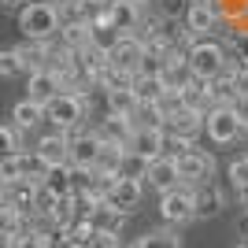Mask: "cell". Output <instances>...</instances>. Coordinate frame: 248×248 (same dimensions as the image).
Instances as JSON below:
<instances>
[{
  "instance_id": "cell-46",
  "label": "cell",
  "mask_w": 248,
  "mask_h": 248,
  "mask_svg": "<svg viewBox=\"0 0 248 248\" xmlns=\"http://www.w3.org/2000/svg\"><path fill=\"white\" fill-rule=\"evenodd\" d=\"M56 248H71V245H56Z\"/></svg>"
},
{
  "instance_id": "cell-41",
  "label": "cell",
  "mask_w": 248,
  "mask_h": 248,
  "mask_svg": "<svg viewBox=\"0 0 248 248\" xmlns=\"http://www.w3.org/2000/svg\"><path fill=\"white\" fill-rule=\"evenodd\" d=\"M237 207H241V211H248V189H245V193H237Z\"/></svg>"
},
{
  "instance_id": "cell-38",
  "label": "cell",
  "mask_w": 248,
  "mask_h": 248,
  "mask_svg": "<svg viewBox=\"0 0 248 248\" xmlns=\"http://www.w3.org/2000/svg\"><path fill=\"white\" fill-rule=\"evenodd\" d=\"M237 233H241V241H248V211L237 215Z\"/></svg>"
},
{
  "instance_id": "cell-22",
  "label": "cell",
  "mask_w": 248,
  "mask_h": 248,
  "mask_svg": "<svg viewBox=\"0 0 248 248\" xmlns=\"http://www.w3.org/2000/svg\"><path fill=\"white\" fill-rule=\"evenodd\" d=\"M15 48H19V56H22V71L26 74L45 71L48 60H52V41H22V45H15Z\"/></svg>"
},
{
  "instance_id": "cell-44",
  "label": "cell",
  "mask_w": 248,
  "mask_h": 248,
  "mask_svg": "<svg viewBox=\"0 0 248 248\" xmlns=\"http://www.w3.org/2000/svg\"><path fill=\"white\" fill-rule=\"evenodd\" d=\"M4 186H8V182H4V174H0V197H4Z\"/></svg>"
},
{
  "instance_id": "cell-4",
  "label": "cell",
  "mask_w": 248,
  "mask_h": 248,
  "mask_svg": "<svg viewBox=\"0 0 248 248\" xmlns=\"http://www.w3.org/2000/svg\"><path fill=\"white\" fill-rule=\"evenodd\" d=\"M245 134H248V130H245V123H241V115H237L233 104H215V108H207V111H204V137L215 148L237 145Z\"/></svg>"
},
{
  "instance_id": "cell-2",
  "label": "cell",
  "mask_w": 248,
  "mask_h": 248,
  "mask_svg": "<svg viewBox=\"0 0 248 248\" xmlns=\"http://www.w3.org/2000/svg\"><path fill=\"white\" fill-rule=\"evenodd\" d=\"M19 30L26 41H56L63 30V11L52 0H30L19 8Z\"/></svg>"
},
{
  "instance_id": "cell-15",
  "label": "cell",
  "mask_w": 248,
  "mask_h": 248,
  "mask_svg": "<svg viewBox=\"0 0 248 248\" xmlns=\"http://www.w3.org/2000/svg\"><path fill=\"white\" fill-rule=\"evenodd\" d=\"M93 130H96V137H100L104 145H123L126 148V145H130V137H134V119H130V115L108 111Z\"/></svg>"
},
{
  "instance_id": "cell-27",
  "label": "cell",
  "mask_w": 248,
  "mask_h": 248,
  "mask_svg": "<svg viewBox=\"0 0 248 248\" xmlns=\"http://www.w3.org/2000/svg\"><path fill=\"white\" fill-rule=\"evenodd\" d=\"M104 100H108V111H115V115H134L137 111L134 85L130 89H104Z\"/></svg>"
},
{
  "instance_id": "cell-29",
  "label": "cell",
  "mask_w": 248,
  "mask_h": 248,
  "mask_svg": "<svg viewBox=\"0 0 248 248\" xmlns=\"http://www.w3.org/2000/svg\"><path fill=\"white\" fill-rule=\"evenodd\" d=\"M126 159V148L123 145H104L100 148V159H96V170H104V174H115L119 178V167H123Z\"/></svg>"
},
{
  "instance_id": "cell-9",
  "label": "cell",
  "mask_w": 248,
  "mask_h": 248,
  "mask_svg": "<svg viewBox=\"0 0 248 248\" xmlns=\"http://www.w3.org/2000/svg\"><path fill=\"white\" fill-rule=\"evenodd\" d=\"M37 159L45 167H71V134H63V130H48V134L37 137V145H33Z\"/></svg>"
},
{
  "instance_id": "cell-31",
  "label": "cell",
  "mask_w": 248,
  "mask_h": 248,
  "mask_svg": "<svg viewBox=\"0 0 248 248\" xmlns=\"http://www.w3.org/2000/svg\"><path fill=\"white\" fill-rule=\"evenodd\" d=\"M226 178H230V189H233V193H245V189H248V155H237V159H230Z\"/></svg>"
},
{
  "instance_id": "cell-19",
  "label": "cell",
  "mask_w": 248,
  "mask_h": 248,
  "mask_svg": "<svg viewBox=\"0 0 248 248\" xmlns=\"http://www.w3.org/2000/svg\"><path fill=\"white\" fill-rule=\"evenodd\" d=\"M134 248H186V245H182V230L163 222V226L145 230V233L134 241Z\"/></svg>"
},
{
  "instance_id": "cell-26",
  "label": "cell",
  "mask_w": 248,
  "mask_h": 248,
  "mask_svg": "<svg viewBox=\"0 0 248 248\" xmlns=\"http://www.w3.org/2000/svg\"><path fill=\"white\" fill-rule=\"evenodd\" d=\"M60 41L67 45V48L82 52L85 45H89V22H82V19H71V22H63V30H60Z\"/></svg>"
},
{
  "instance_id": "cell-25",
  "label": "cell",
  "mask_w": 248,
  "mask_h": 248,
  "mask_svg": "<svg viewBox=\"0 0 248 248\" xmlns=\"http://www.w3.org/2000/svg\"><path fill=\"white\" fill-rule=\"evenodd\" d=\"M226 52H230L233 63L248 67V22H241V26H233V30L226 33Z\"/></svg>"
},
{
  "instance_id": "cell-14",
  "label": "cell",
  "mask_w": 248,
  "mask_h": 248,
  "mask_svg": "<svg viewBox=\"0 0 248 248\" xmlns=\"http://www.w3.org/2000/svg\"><path fill=\"white\" fill-rule=\"evenodd\" d=\"M126 152H137L141 159H159L167 152V130L163 126H141V130H134Z\"/></svg>"
},
{
  "instance_id": "cell-10",
  "label": "cell",
  "mask_w": 248,
  "mask_h": 248,
  "mask_svg": "<svg viewBox=\"0 0 248 248\" xmlns=\"http://www.w3.org/2000/svg\"><path fill=\"white\" fill-rule=\"evenodd\" d=\"M104 141L96 137V130H74L71 134V167H82V170H93L96 159H100Z\"/></svg>"
},
{
  "instance_id": "cell-33",
  "label": "cell",
  "mask_w": 248,
  "mask_h": 248,
  "mask_svg": "<svg viewBox=\"0 0 248 248\" xmlns=\"http://www.w3.org/2000/svg\"><path fill=\"white\" fill-rule=\"evenodd\" d=\"M11 152H22V130L8 123V126H0V159Z\"/></svg>"
},
{
  "instance_id": "cell-28",
  "label": "cell",
  "mask_w": 248,
  "mask_h": 248,
  "mask_svg": "<svg viewBox=\"0 0 248 248\" xmlns=\"http://www.w3.org/2000/svg\"><path fill=\"white\" fill-rule=\"evenodd\" d=\"M182 104H186V108H193V111H207V108H211V93H207V82L193 78V82L182 89Z\"/></svg>"
},
{
  "instance_id": "cell-23",
  "label": "cell",
  "mask_w": 248,
  "mask_h": 248,
  "mask_svg": "<svg viewBox=\"0 0 248 248\" xmlns=\"http://www.w3.org/2000/svg\"><path fill=\"white\" fill-rule=\"evenodd\" d=\"M222 207H226V193H222V189H215V182L197 189V222H200V218L222 215Z\"/></svg>"
},
{
  "instance_id": "cell-21",
  "label": "cell",
  "mask_w": 248,
  "mask_h": 248,
  "mask_svg": "<svg viewBox=\"0 0 248 248\" xmlns=\"http://www.w3.org/2000/svg\"><path fill=\"white\" fill-rule=\"evenodd\" d=\"M126 218H130V215H123V211H119V207H111L108 200H96V204H89V222H93L96 230H111V233H123Z\"/></svg>"
},
{
  "instance_id": "cell-35",
  "label": "cell",
  "mask_w": 248,
  "mask_h": 248,
  "mask_svg": "<svg viewBox=\"0 0 248 248\" xmlns=\"http://www.w3.org/2000/svg\"><path fill=\"white\" fill-rule=\"evenodd\" d=\"M82 248H123V233H111V230H93V237L85 241Z\"/></svg>"
},
{
  "instance_id": "cell-1",
  "label": "cell",
  "mask_w": 248,
  "mask_h": 248,
  "mask_svg": "<svg viewBox=\"0 0 248 248\" xmlns=\"http://www.w3.org/2000/svg\"><path fill=\"white\" fill-rule=\"evenodd\" d=\"M186 60H189V71H193V78H200V82L222 78V74H230L233 67H241V63L230 60L226 45L215 41V37H197V41L186 48Z\"/></svg>"
},
{
  "instance_id": "cell-32",
  "label": "cell",
  "mask_w": 248,
  "mask_h": 248,
  "mask_svg": "<svg viewBox=\"0 0 248 248\" xmlns=\"http://www.w3.org/2000/svg\"><path fill=\"white\" fill-rule=\"evenodd\" d=\"M148 163H152V159H141L137 152H126L123 167H119V178H137V182H145V174H148Z\"/></svg>"
},
{
  "instance_id": "cell-34",
  "label": "cell",
  "mask_w": 248,
  "mask_h": 248,
  "mask_svg": "<svg viewBox=\"0 0 248 248\" xmlns=\"http://www.w3.org/2000/svg\"><path fill=\"white\" fill-rule=\"evenodd\" d=\"M19 74H26L19 48H0V78H19Z\"/></svg>"
},
{
  "instance_id": "cell-7",
  "label": "cell",
  "mask_w": 248,
  "mask_h": 248,
  "mask_svg": "<svg viewBox=\"0 0 248 248\" xmlns=\"http://www.w3.org/2000/svg\"><path fill=\"white\" fill-rule=\"evenodd\" d=\"M163 130H167V152H174V148H182V145H197L200 137H204V111L178 108L163 123Z\"/></svg>"
},
{
  "instance_id": "cell-18",
  "label": "cell",
  "mask_w": 248,
  "mask_h": 248,
  "mask_svg": "<svg viewBox=\"0 0 248 248\" xmlns=\"http://www.w3.org/2000/svg\"><path fill=\"white\" fill-rule=\"evenodd\" d=\"M159 78H163L167 89H178V93H182V89L193 82V71H189L186 52H170V56H167V63H163V74H159Z\"/></svg>"
},
{
  "instance_id": "cell-12",
  "label": "cell",
  "mask_w": 248,
  "mask_h": 248,
  "mask_svg": "<svg viewBox=\"0 0 248 248\" xmlns=\"http://www.w3.org/2000/svg\"><path fill=\"white\" fill-rule=\"evenodd\" d=\"M145 182H137V178H115L111 193H108V204L119 207L123 215H134L137 207H141V200H145Z\"/></svg>"
},
{
  "instance_id": "cell-16",
  "label": "cell",
  "mask_w": 248,
  "mask_h": 248,
  "mask_svg": "<svg viewBox=\"0 0 248 248\" xmlns=\"http://www.w3.org/2000/svg\"><path fill=\"white\" fill-rule=\"evenodd\" d=\"M63 93V82H60V74L56 71H33V74H26V96L30 100H37V104H48L52 96H60Z\"/></svg>"
},
{
  "instance_id": "cell-40",
  "label": "cell",
  "mask_w": 248,
  "mask_h": 248,
  "mask_svg": "<svg viewBox=\"0 0 248 248\" xmlns=\"http://www.w3.org/2000/svg\"><path fill=\"white\" fill-rule=\"evenodd\" d=\"M0 248H15V233H0Z\"/></svg>"
},
{
  "instance_id": "cell-11",
  "label": "cell",
  "mask_w": 248,
  "mask_h": 248,
  "mask_svg": "<svg viewBox=\"0 0 248 248\" xmlns=\"http://www.w3.org/2000/svg\"><path fill=\"white\" fill-rule=\"evenodd\" d=\"M145 41L137 37V33H123L119 37V45H115L108 56H111V67H119V71H130V74H137L141 71V60H145Z\"/></svg>"
},
{
  "instance_id": "cell-13",
  "label": "cell",
  "mask_w": 248,
  "mask_h": 248,
  "mask_svg": "<svg viewBox=\"0 0 248 248\" xmlns=\"http://www.w3.org/2000/svg\"><path fill=\"white\" fill-rule=\"evenodd\" d=\"M145 186H148V189H155V197H159V193H167V189H174V186H182V174H178V159H174L170 152H163L159 159H152V163H148Z\"/></svg>"
},
{
  "instance_id": "cell-42",
  "label": "cell",
  "mask_w": 248,
  "mask_h": 248,
  "mask_svg": "<svg viewBox=\"0 0 248 248\" xmlns=\"http://www.w3.org/2000/svg\"><path fill=\"white\" fill-rule=\"evenodd\" d=\"M52 4H56V8H71L74 0H52Z\"/></svg>"
},
{
  "instance_id": "cell-47",
  "label": "cell",
  "mask_w": 248,
  "mask_h": 248,
  "mask_svg": "<svg viewBox=\"0 0 248 248\" xmlns=\"http://www.w3.org/2000/svg\"><path fill=\"white\" fill-rule=\"evenodd\" d=\"M123 248H134V245H123Z\"/></svg>"
},
{
  "instance_id": "cell-37",
  "label": "cell",
  "mask_w": 248,
  "mask_h": 248,
  "mask_svg": "<svg viewBox=\"0 0 248 248\" xmlns=\"http://www.w3.org/2000/svg\"><path fill=\"white\" fill-rule=\"evenodd\" d=\"M233 108H237L241 123H245V130H248V96H237V104H233Z\"/></svg>"
},
{
  "instance_id": "cell-3",
  "label": "cell",
  "mask_w": 248,
  "mask_h": 248,
  "mask_svg": "<svg viewBox=\"0 0 248 248\" xmlns=\"http://www.w3.org/2000/svg\"><path fill=\"white\" fill-rule=\"evenodd\" d=\"M85 115H89V93H67L52 96L45 104V123L52 130H63V134H74L85 126Z\"/></svg>"
},
{
  "instance_id": "cell-30",
  "label": "cell",
  "mask_w": 248,
  "mask_h": 248,
  "mask_svg": "<svg viewBox=\"0 0 248 248\" xmlns=\"http://www.w3.org/2000/svg\"><path fill=\"white\" fill-rule=\"evenodd\" d=\"M26 226V215L19 207H11L8 200H0V233H19Z\"/></svg>"
},
{
  "instance_id": "cell-17",
  "label": "cell",
  "mask_w": 248,
  "mask_h": 248,
  "mask_svg": "<svg viewBox=\"0 0 248 248\" xmlns=\"http://www.w3.org/2000/svg\"><path fill=\"white\" fill-rule=\"evenodd\" d=\"M37 189H41L37 182H8L0 200H8L11 207H19L22 215L30 218V215H33V204H37Z\"/></svg>"
},
{
  "instance_id": "cell-8",
  "label": "cell",
  "mask_w": 248,
  "mask_h": 248,
  "mask_svg": "<svg viewBox=\"0 0 248 248\" xmlns=\"http://www.w3.org/2000/svg\"><path fill=\"white\" fill-rule=\"evenodd\" d=\"M0 174H4V182H37L41 186L45 174H48V167L37 159V152H11L0 159Z\"/></svg>"
},
{
  "instance_id": "cell-43",
  "label": "cell",
  "mask_w": 248,
  "mask_h": 248,
  "mask_svg": "<svg viewBox=\"0 0 248 248\" xmlns=\"http://www.w3.org/2000/svg\"><path fill=\"white\" fill-rule=\"evenodd\" d=\"M189 4H222V0H189Z\"/></svg>"
},
{
  "instance_id": "cell-48",
  "label": "cell",
  "mask_w": 248,
  "mask_h": 248,
  "mask_svg": "<svg viewBox=\"0 0 248 248\" xmlns=\"http://www.w3.org/2000/svg\"><path fill=\"white\" fill-rule=\"evenodd\" d=\"M245 155H248V145H245Z\"/></svg>"
},
{
  "instance_id": "cell-39",
  "label": "cell",
  "mask_w": 248,
  "mask_h": 248,
  "mask_svg": "<svg viewBox=\"0 0 248 248\" xmlns=\"http://www.w3.org/2000/svg\"><path fill=\"white\" fill-rule=\"evenodd\" d=\"M22 4H30V0H0V8H8V11H19Z\"/></svg>"
},
{
  "instance_id": "cell-6",
  "label": "cell",
  "mask_w": 248,
  "mask_h": 248,
  "mask_svg": "<svg viewBox=\"0 0 248 248\" xmlns=\"http://www.w3.org/2000/svg\"><path fill=\"white\" fill-rule=\"evenodd\" d=\"M155 211H159V218H163L167 226H189V222H197V189L193 186H174L167 189V193H159V200H155Z\"/></svg>"
},
{
  "instance_id": "cell-5",
  "label": "cell",
  "mask_w": 248,
  "mask_h": 248,
  "mask_svg": "<svg viewBox=\"0 0 248 248\" xmlns=\"http://www.w3.org/2000/svg\"><path fill=\"white\" fill-rule=\"evenodd\" d=\"M178 159V174H182V186H211V178H215V152H207L200 145H182L170 152Z\"/></svg>"
},
{
  "instance_id": "cell-24",
  "label": "cell",
  "mask_w": 248,
  "mask_h": 248,
  "mask_svg": "<svg viewBox=\"0 0 248 248\" xmlns=\"http://www.w3.org/2000/svg\"><path fill=\"white\" fill-rule=\"evenodd\" d=\"M167 93V85L159 74H134V96L137 104H159V96Z\"/></svg>"
},
{
  "instance_id": "cell-20",
  "label": "cell",
  "mask_w": 248,
  "mask_h": 248,
  "mask_svg": "<svg viewBox=\"0 0 248 248\" xmlns=\"http://www.w3.org/2000/svg\"><path fill=\"white\" fill-rule=\"evenodd\" d=\"M45 123V104L30 100V96H22L15 108H11V126H19L22 134H30V130H37V126Z\"/></svg>"
},
{
  "instance_id": "cell-45",
  "label": "cell",
  "mask_w": 248,
  "mask_h": 248,
  "mask_svg": "<svg viewBox=\"0 0 248 248\" xmlns=\"http://www.w3.org/2000/svg\"><path fill=\"white\" fill-rule=\"evenodd\" d=\"M237 248H248V241H241V245H237Z\"/></svg>"
},
{
  "instance_id": "cell-36",
  "label": "cell",
  "mask_w": 248,
  "mask_h": 248,
  "mask_svg": "<svg viewBox=\"0 0 248 248\" xmlns=\"http://www.w3.org/2000/svg\"><path fill=\"white\" fill-rule=\"evenodd\" d=\"M233 82H237V93H241V96H248V67H237Z\"/></svg>"
}]
</instances>
